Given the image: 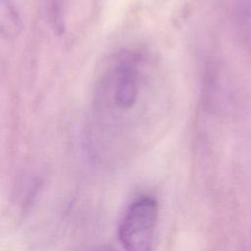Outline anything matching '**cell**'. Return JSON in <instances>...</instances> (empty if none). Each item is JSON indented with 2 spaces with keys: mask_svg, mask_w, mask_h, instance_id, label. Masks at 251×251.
<instances>
[{
  "mask_svg": "<svg viewBox=\"0 0 251 251\" xmlns=\"http://www.w3.org/2000/svg\"><path fill=\"white\" fill-rule=\"evenodd\" d=\"M158 64L141 48H125L104 64L92 91L88 126L93 136L121 137L156 126L164 110Z\"/></svg>",
  "mask_w": 251,
  "mask_h": 251,
  "instance_id": "cell-1",
  "label": "cell"
},
{
  "mask_svg": "<svg viewBox=\"0 0 251 251\" xmlns=\"http://www.w3.org/2000/svg\"><path fill=\"white\" fill-rule=\"evenodd\" d=\"M158 214V202L150 195H141L127 206L118 226L126 251H154Z\"/></svg>",
  "mask_w": 251,
  "mask_h": 251,
  "instance_id": "cell-2",
  "label": "cell"
},
{
  "mask_svg": "<svg viewBox=\"0 0 251 251\" xmlns=\"http://www.w3.org/2000/svg\"><path fill=\"white\" fill-rule=\"evenodd\" d=\"M0 25L2 34L7 37L17 35L21 29V18L12 0H1Z\"/></svg>",
  "mask_w": 251,
  "mask_h": 251,
  "instance_id": "cell-3",
  "label": "cell"
},
{
  "mask_svg": "<svg viewBox=\"0 0 251 251\" xmlns=\"http://www.w3.org/2000/svg\"><path fill=\"white\" fill-rule=\"evenodd\" d=\"M92 251H113V250H110L109 248H96V249H93Z\"/></svg>",
  "mask_w": 251,
  "mask_h": 251,
  "instance_id": "cell-4",
  "label": "cell"
}]
</instances>
